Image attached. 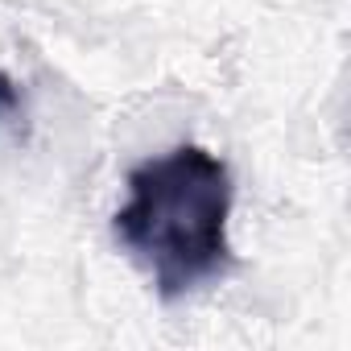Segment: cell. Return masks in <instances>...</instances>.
I'll use <instances>...</instances> for the list:
<instances>
[{
  "label": "cell",
  "mask_w": 351,
  "mask_h": 351,
  "mask_svg": "<svg viewBox=\"0 0 351 351\" xmlns=\"http://www.w3.org/2000/svg\"><path fill=\"white\" fill-rule=\"evenodd\" d=\"M25 120V91L13 75L0 71V124H21Z\"/></svg>",
  "instance_id": "cell-2"
},
{
  "label": "cell",
  "mask_w": 351,
  "mask_h": 351,
  "mask_svg": "<svg viewBox=\"0 0 351 351\" xmlns=\"http://www.w3.org/2000/svg\"><path fill=\"white\" fill-rule=\"evenodd\" d=\"M128 199L112 215L124 256L161 302H178L232 273V165L203 145H173L128 169Z\"/></svg>",
  "instance_id": "cell-1"
}]
</instances>
